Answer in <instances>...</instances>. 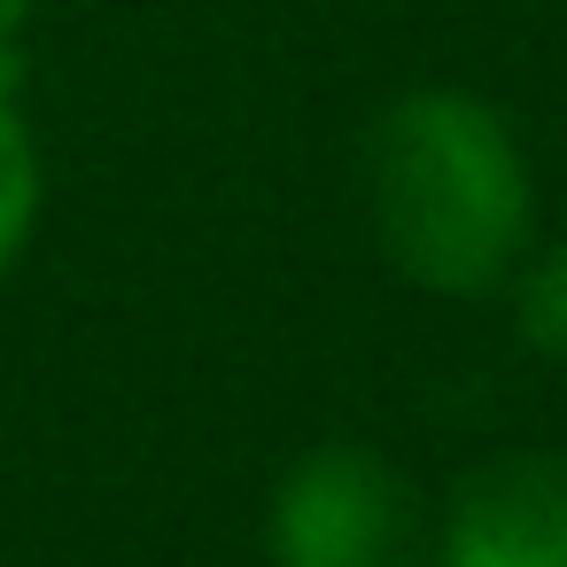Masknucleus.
Returning a JSON list of instances; mask_svg holds the SVG:
<instances>
[{"label": "nucleus", "mask_w": 567, "mask_h": 567, "mask_svg": "<svg viewBox=\"0 0 567 567\" xmlns=\"http://www.w3.org/2000/svg\"><path fill=\"white\" fill-rule=\"evenodd\" d=\"M513 319H520V342H528L536 358H559V365H567V241L544 249L536 265H520Z\"/></svg>", "instance_id": "39448f33"}, {"label": "nucleus", "mask_w": 567, "mask_h": 567, "mask_svg": "<svg viewBox=\"0 0 567 567\" xmlns=\"http://www.w3.org/2000/svg\"><path fill=\"white\" fill-rule=\"evenodd\" d=\"M24 17H32V0H0V55H17V40H24Z\"/></svg>", "instance_id": "423d86ee"}, {"label": "nucleus", "mask_w": 567, "mask_h": 567, "mask_svg": "<svg viewBox=\"0 0 567 567\" xmlns=\"http://www.w3.org/2000/svg\"><path fill=\"white\" fill-rule=\"evenodd\" d=\"M272 567H420V513L404 474L365 443L303 451L265 513Z\"/></svg>", "instance_id": "f03ea898"}, {"label": "nucleus", "mask_w": 567, "mask_h": 567, "mask_svg": "<svg viewBox=\"0 0 567 567\" xmlns=\"http://www.w3.org/2000/svg\"><path fill=\"white\" fill-rule=\"evenodd\" d=\"M40 203H48V172H40V141L24 117V55H0V280L24 265Z\"/></svg>", "instance_id": "20e7f679"}, {"label": "nucleus", "mask_w": 567, "mask_h": 567, "mask_svg": "<svg viewBox=\"0 0 567 567\" xmlns=\"http://www.w3.org/2000/svg\"><path fill=\"white\" fill-rule=\"evenodd\" d=\"M365 203L381 257L427 296H489L536 234V179L513 125L466 86H412L373 117Z\"/></svg>", "instance_id": "f257e3e1"}, {"label": "nucleus", "mask_w": 567, "mask_h": 567, "mask_svg": "<svg viewBox=\"0 0 567 567\" xmlns=\"http://www.w3.org/2000/svg\"><path fill=\"white\" fill-rule=\"evenodd\" d=\"M435 567H567V458L559 451L482 458L451 489Z\"/></svg>", "instance_id": "7ed1b4c3"}]
</instances>
